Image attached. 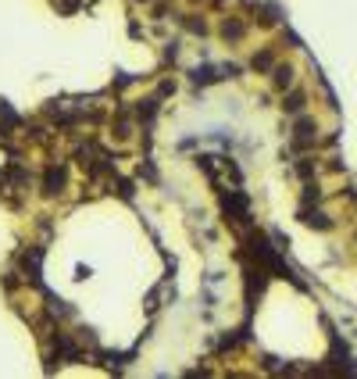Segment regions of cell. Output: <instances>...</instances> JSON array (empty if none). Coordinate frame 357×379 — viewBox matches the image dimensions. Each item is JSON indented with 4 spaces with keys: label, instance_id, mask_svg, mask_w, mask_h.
Wrapping results in <instances>:
<instances>
[{
    "label": "cell",
    "instance_id": "cell-1",
    "mask_svg": "<svg viewBox=\"0 0 357 379\" xmlns=\"http://www.w3.org/2000/svg\"><path fill=\"white\" fill-rule=\"evenodd\" d=\"M301 219L308 222V226H315V229H332V219L325 211H311V207H301Z\"/></svg>",
    "mask_w": 357,
    "mask_h": 379
},
{
    "label": "cell",
    "instance_id": "cell-2",
    "mask_svg": "<svg viewBox=\"0 0 357 379\" xmlns=\"http://www.w3.org/2000/svg\"><path fill=\"white\" fill-rule=\"evenodd\" d=\"M286 107H289L293 115H301V112H304V93H301V90H293L289 100H286Z\"/></svg>",
    "mask_w": 357,
    "mask_h": 379
},
{
    "label": "cell",
    "instance_id": "cell-3",
    "mask_svg": "<svg viewBox=\"0 0 357 379\" xmlns=\"http://www.w3.org/2000/svg\"><path fill=\"white\" fill-rule=\"evenodd\" d=\"M57 186H65V172H61V169H50V172H47V190L54 193Z\"/></svg>",
    "mask_w": 357,
    "mask_h": 379
},
{
    "label": "cell",
    "instance_id": "cell-4",
    "mask_svg": "<svg viewBox=\"0 0 357 379\" xmlns=\"http://www.w3.org/2000/svg\"><path fill=\"white\" fill-rule=\"evenodd\" d=\"M275 83L279 86H293V68H275Z\"/></svg>",
    "mask_w": 357,
    "mask_h": 379
}]
</instances>
